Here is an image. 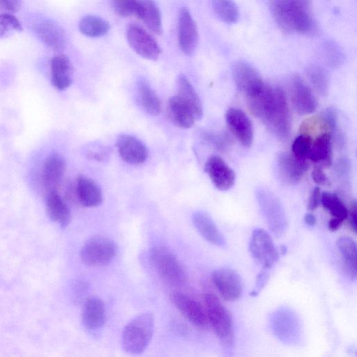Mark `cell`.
Wrapping results in <instances>:
<instances>
[{"instance_id":"cell-35","label":"cell","mask_w":357,"mask_h":357,"mask_svg":"<svg viewBox=\"0 0 357 357\" xmlns=\"http://www.w3.org/2000/svg\"><path fill=\"white\" fill-rule=\"evenodd\" d=\"M214 12L222 21L235 23L239 17L238 8L235 2L227 0L212 1Z\"/></svg>"},{"instance_id":"cell-32","label":"cell","mask_w":357,"mask_h":357,"mask_svg":"<svg viewBox=\"0 0 357 357\" xmlns=\"http://www.w3.org/2000/svg\"><path fill=\"white\" fill-rule=\"evenodd\" d=\"M177 95L190 105L200 119L203 114L201 100L188 78L183 74H180L177 78Z\"/></svg>"},{"instance_id":"cell-13","label":"cell","mask_w":357,"mask_h":357,"mask_svg":"<svg viewBox=\"0 0 357 357\" xmlns=\"http://www.w3.org/2000/svg\"><path fill=\"white\" fill-rule=\"evenodd\" d=\"M170 298L181 314L193 325L199 328L208 325L204 306L199 301L178 291L172 293Z\"/></svg>"},{"instance_id":"cell-9","label":"cell","mask_w":357,"mask_h":357,"mask_svg":"<svg viewBox=\"0 0 357 357\" xmlns=\"http://www.w3.org/2000/svg\"><path fill=\"white\" fill-rule=\"evenodd\" d=\"M232 75L236 87L246 96V99L259 93L266 84L257 69L245 61L234 64Z\"/></svg>"},{"instance_id":"cell-26","label":"cell","mask_w":357,"mask_h":357,"mask_svg":"<svg viewBox=\"0 0 357 357\" xmlns=\"http://www.w3.org/2000/svg\"><path fill=\"white\" fill-rule=\"evenodd\" d=\"M65 168L63 158L57 153L50 155L45 160L42 170V181L46 192L56 190Z\"/></svg>"},{"instance_id":"cell-21","label":"cell","mask_w":357,"mask_h":357,"mask_svg":"<svg viewBox=\"0 0 357 357\" xmlns=\"http://www.w3.org/2000/svg\"><path fill=\"white\" fill-rule=\"evenodd\" d=\"M167 112L170 121L178 128H189L199 120L190 105L178 95L169 99Z\"/></svg>"},{"instance_id":"cell-2","label":"cell","mask_w":357,"mask_h":357,"mask_svg":"<svg viewBox=\"0 0 357 357\" xmlns=\"http://www.w3.org/2000/svg\"><path fill=\"white\" fill-rule=\"evenodd\" d=\"M270 8L275 22L286 33L309 34L316 31L309 1H271Z\"/></svg>"},{"instance_id":"cell-44","label":"cell","mask_w":357,"mask_h":357,"mask_svg":"<svg viewBox=\"0 0 357 357\" xmlns=\"http://www.w3.org/2000/svg\"><path fill=\"white\" fill-rule=\"evenodd\" d=\"M356 202L355 201L352 202L348 210V216L349 220V225L352 231L356 233L357 228V211H356Z\"/></svg>"},{"instance_id":"cell-6","label":"cell","mask_w":357,"mask_h":357,"mask_svg":"<svg viewBox=\"0 0 357 357\" xmlns=\"http://www.w3.org/2000/svg\"><path fill=\"white\" fill-rule=\"evenodd\" d=\"M150 259L160 276L168 284L180 286L186 280L185 273L176 256L164 246H156L150 251Z\"/></svg>"},{"instance_id":"cell-20","label":"cell","mask_w":357,"mask_h":357,"mask_svg":"<svg viewBox=\"0 0 357 357\" xmlns=\"http://www.w3.org/2000/svg\"><path fill=\"white\" fill-rule=\"evenodd\" d=\"M38 38L55 51L63 50L66 44L63 29L55 22L45 19L37 21L33 26Z\"/></svg>"},{"instance_id":"cell-17","label":"cell","mask_w":357,"mask_h":357,"mask_svg":"<svg viewBox=\"0 0 357 357\" xmlns=\"http://www.w3.org/2000/svg\"><path fill=\"white\" fill-rule=\"evenodd\" d=\"M227 126L237 140L249 147L253 140L252 124L246 114L238 108H229L225 114Z\"/></svg>"},{"instance_id":"cell-31","label":"cell","mask_w":357,"mask_h":357,"mask_svg":"<svg viewBox=\"0 0 357 357\" xmlns=\"http://www.w3.org/2000/svg\"><path fill=\"white\" fill-rule=\"evenodd\" d=\"M137 91L139 101L144 109L152 116L159 114L162 109L161 101L145 79L137 82Z\"/></svg>"},{"instance_id":"cell-37","label":"cell","mask_w":357,"mask_h":357,"mask_svg":"<svg viewBox=\"0 0 357 357\" xmlns=\"http://www.w3.org/2000/svg\"><path fill=\"white\" fill-rule=\"evenodd\" d=\"M313 138L307 133H301L293 142L291 154L298 160L307 161Z\"/></svg>"},{"instance_id":"cell-22","label":"cell","mask_w":357,"mask_h":357,"mask_svg":"<svg viewBox=\"0 0 357 357\" xmlns=\"http://www.w3.org/2000/svg\"><path fill=\"white\" fill-rule=\"evenodd\" d=\"M192 222L199 234L208 243L219 247L225 245V240L215 223L206 213L198 211L192 215Z\"/></svg>"},{"instance_id":"cell-4","label":"cell","mask_w":357,"mask_h":357,"mask_svg":"<svg viewBox=\"0 0 357 357\" xmlns=\"http://www.w3.org/2000/svg\"><path fill=\"white\" fill-rule=\"evenodd\" d=\"M154 331V317L151 312L142 313L124 327L122 346L125 351L133 355L141 354L149 346Z\"/></svg>"},{"instance_id":"cell-39","label":"cell","mask_w":357,"mask_h":357,"mask_svg":"<svg viewBox=\"0 0 357 357\" xmlns=\"http://www.w3.org/2000/svg\"><path fill=\"white\" fill-rule=\"evenodd\" d=\"M114 12L120 16L129 17L137 15V1L119 0L112 1Z\"/></svg>"},{"instance_id":"cell-1","label":"cell","mask_w":357,"mask_h":357,"mask_svg":"<svg viewBox=\"0 0 357 357\" xmlns=\"http://www.w3.org/2000/svg\"><path fill=\"white\" fill-rule=\"evenodd\" d=\"M247 100L252 114L277 137L284 139L289 136L291 116L285 95L281 89L266 83L259 93Z\"/></svg>"},{"instance_id":"cell-30","label":"cell","mask_w":357,"mask_h":357,"mask_svg":"<svg viewBox=\"0 0 357 357\" xmlns=\"http://www.w3.org/2000/svg\"><path fill=\"white\" fill-rule=\"evenodd\" d=\"M145 25L155 34L162 33V19L160 10L152 1H137V15Z\"/></svg>"},{"instance_id":"cell-38","label":"cell","mask_w":357,"mask_h":357,"mask_svg":"<svg viewBox=\"0 0 357 357\" xmlns=\"http://www.w3.org/2000/svg\"><path fill=\"white\" fill-rule=\"evenodd\" d=\"M13 31H22L19 20L11 14H0V38L7 37Z\"/></svg>"},{"instance_id":"cell-33","label":"cell","mask_w":357,"mask_h":357,"mask_svg":"<svg viewBox=\"0 0 357 357\" xmlns=\"http://www.w3.org/2000/svg\"><path fill=\"white\" fill-rule=\"evenodd\" d=\"M109 28V24L106 20L95 15H86L79 23L80 32L86 36L93 38L105 35Z\"/></svg>"},{"instance_id":"cell-42","label":"cell","mask_w":357,"mask_h":357,"mask_svg":"<svg viewBox=\"0 0 357 357\" xmlns=\"http://www.w3.org/2000/svg\"><path fill=\"white\" fill-rule=\"evenodd\" d=\"M268 278V274L266 271L263 270L257 277L256 284L251 294L257 296L266 284Z\"/></svg>"},{"instance_id":"cell-12","label":"cell","mask_w":357,"mask_h":357,"mask_svg":"<svg viewBox=\"0 0 357 357\" xmlns=\"http://www.w3.org/2000/svg\"><path fill=\"white\" fill-rule=\"evenodd\" d=\"M273 332L281 341L296 342L300 336V324L296 314L289 310H278L271 319Z\"/></svg>"},{"instance_id":"cell-29","label":"cell","mask_w":357,"mask_h":357,"mask_svg":"<svg viewBox=\"0 0 357 357\" xmlns=\"http://www.w3.org/2000/svg\"><path fill=\"white\" fill-rule=\"evenodd\" d=\"M336 246L342 257L345 273L351 280H355L357 273L356 242L349 236H341L337 240Z\"/></svg>"},{"instance_id":"cell-19","label":"cell","mask_w":357,"mask_h":357,"mask_svg":"<svg viewBox=\"0 0 357 357\" xmlns=\"http://www.w3.org/2000/svg\"><path fill=\"white\" fill-rule=\"evenodd\" d=\"M116 146L122 160L129 164H141L147 158L146 146L134 136L126 134L119 135L116 142Z\"/></svg>"},{"instance_id":"cell-27","label":"cell","mask_w":357,"mask_h":357,"mask_svg":"<svg viewBox=\"0 0 357 357\" xmlns=\"http://www.w3.org/2000/svg\"><path fill=\"white\" fill-rule=\"evenodd\" d=\"M52 84L59 90L68 88L73 82V65L63 54L54 56L50 62Z\"/></svg>"},{"instance_id":"cell-18","label":"cell","mask_w":357,"mask_h":357,"mask_svg":"<svg viewBox=\"0 0 357 357\" xmlns=\"http://www.w3.org/2000/svg\"><path fill=\"white\" fill-rule=\"evenodd\" d=\"M291 99L296 111L300 114L314 112L317 107L315 96L303 79L296 75L291 81Z\"/></svg>"},{"instance_id":"cell-3","label":"cell","mask_w":357,"mask_h":357,"mask_svg":"<svg viewBox=\"0 0 357 357\" xmlns=\"http://www.w3.org/2000/svg\"><path fill=\"white\" fill-rule=\"evenodd\" d=\"M204 306L208 323L219 339L226 357L233 354L234 334L233 320L229 310L213 294L204 295Z\"/></svg>"},{"instance_id":"cell-28","label":"cell","mask_w":357,"mask_h":357,"mask_svg":"<svg viewBox=\"0 0 357 357\" xmlns=\"http://www.w3.org/2000/svg\"><path fill=\"white\" fill-rule=\"evenodd\" d=\"M332 137L328 131H322L312 139L308 160L328 167L332 165Z\"/></svg>"},{"instance_id":"cell-40","label":"cell","mask_w":357,"mask_h":357,"mask_svg":"<svg viewBox=\"0 0 357 357\" xmlns=\"http://www.w3.org/2000/svg\"><path fill=\"white\" fill-rule=\"evenodd\" d=\"M20 1L16 0H0V10L3 13L11 14L17 12L20 8Z\"/></svg>"},{"instance_id":"cell-34","label":"cell","mask_w":357,"mask_h":357,"mask_svg":"<svg viewBox=\"0 0 357 357\" xmlns=\"http://www.w3.org/2000/svg\"><path fill=\"white\" fill-rule=\"evenodd\" d=\"M320 203L329 211L331 219L342 223L347 218L348 209L336 194L324 192L321 195Z\"/></svg>"},{"instance_id":"cell-5","label":"cell","mask_w":357,"mask_h":357,"mask_svg":"<svg viewBox=\"0 0 357 357\" xmlns=\"http://www.w3.org/2000/svg\"><path fill=\"white\" fill-rule=\"evenodd\" d=\"M255 195L259 210L269 230L275 236L280 237L288 226L287 218L280 200L273 192L264 188H258Z\"/></svg>"},{"instance_id":"cell-16","label":"cell","mask_w":357,"mask_h":357,"mask_svg":"<svg viewBox=\"0 0 357 357\" xmlns=\"http://www.w3.org/2000/svg\"><path fill=\"white\" fill-rule=\"evenodd\" d=\"M204 171L219 190L227 191L235 183V172L220 156L209 157L205 163Z\"/></svg>"},{"instance_id":"cell-14","label":"cell","mask_w":357,"mask_h":357,"mask_svg":"<svg viewBox=\"0 0 357 357\" xmlns=\"http://www.w3.org/2000/svg\"><path fill=\"white\" fill-rule=\"evenodd\" d=\"M178 40L181 51L191 55L198 42V31L195 21L187 7H182L178 15Z\"/></svg>"},{"instance_id":"cell-8","label":"cell","mask_w":357,"mask_h":357,"mask_svg":"<svg viewBox=\"0 0 357 357\" xmlns=\"http://www.w3.org/2000/svg\"><path fill=\"white\" fill-rule=\"evenodd\" d=\"M249 250L252 258L264 271L271 268L278 261L279 253L271 235L264 229L253 230Z\"/></svg>"},{"instance_id":"cell-7","label":"cell","mask_w":357,"mask_h":357,"mask_svg":"<svg viewBox=\"0 0 357 357\" xmlns=\"http://www.w3.org/2000/svg\"><path fill=\"white\" fill-rule=\"evenodd\" d=\"M117 252L116 243L105 236H94L83 245L80 251L82 261L87 266H101L109 264Z\"/></svg>"},{"instance_id":"cell-46","label":"cell","mask_w":357,"mask_h":357,"mask_svg":"<svg viewBox=\"0 0 357 357\" xmlns=\"http://www.w3.org/2000/svg\"><path fill=\"white\" fill-rule=\"evenodd\" d=\"M305 223L310 227L315 225L317 220L312 213H306L304 216Z\"/></svg>"},{"instance_id":"cell-41","label":"cell","mask_w":357,"mask_h":357,"mask_svg":"<svg viewBox=\"0 0 357 357\" xmlns=\"http://www.w3.org/2000/svg\"><path fill=\"white\" fill-rule=\"evenodd\" d=\"M321 190L319 187H315L311 192L307 208L310 211L315 210L320 204Z\"/></svg>"},{"instance_id":"cell-36","label":"cell","mask_w":357,"mask_h":357,"mask_svg":"<svg viewBox=\"0 0 357 357\" xmlns=\"http://www.w3.org/2000/svg\"><path fill=\"white\" fill-rule=\"evenodd\" d=\"M307 74L315 90L321 96L328 93L329 77L326 71L321 66L311 65L307 68Z\"/></svg>"},{"instance_id":"cell-15","label":"cell","mask_w":357,"mask_h":357,"mask_svg":"<svg viewBox=\"0 0 357 357\" xmlns=\"http://www.w3.org/2000/svg\"><path fill=\"white\" fill-rule=\"evenodd\" d=\"M276 167L282 182L294 185L302 179L308 168V162L297 159L291 153L282 152L277 156Z\"/></svg>"},{"instance_id":"cell-45","label":"cell","mask_w":357,"mask_h":357,"mask_svg":"<svg viewBox=\"0 0 357 357\" xmlns=\"http://www.w3.org/2000/svg\"><path fill=\"white\" fill-rule=\"evenodd\" d=\"M337 174L339 176H344L347 174V173L349 170V162L346 158H341L338 160L336 164L335 169Z\"/></svg>"},{"instance_id":"cell-10","label":"cell","mask_w":357,"mask_h":357,"mask_svg":"<svg viewBox=\"0 0 357 357\" xmlns=\"http://www.w3.org/2000/svg\"><path fill=\"white\" fill-rule=\"evenodd\" d=\"M211 279L218 294L225 301L233 302L241 296L243 281L235 271L229 268H218L212 273Z\"/></svg>"},{"instance_id":"cell-24","label":"cell","mask_w":357,"mask_h":357,"mask_svg":"<svg viewBox=\"0 0 357 357\" xmlns=\"http://www.w3.org/2000/svg\"><path fill=\"white\" fill-rule=\"evenodd\" d=\"M75 196L79 202L86 207H96L102 201V194L99 185L92 179L80 176L75 184Z\"/></svg>"},{"instance_id":"cell-25","label":"cell","mask_w":357,"mask_h":357,"mask_svg":"<svg viewBox=\"0 0 357 357\" xmlns=\"http://www.w3.org/2000/svg\"><path fill=\"white\" fill-rule=\"evenodd\" d=\"M46 211L49 218L61 227H66L70 221V211L57 190L45 192Z\"/></svg>"},{"instance_id":"cell-43","label":"cell","mask_w":357,"mask_h":357,"mask_svg":"<svg viewBox=\"0 0 357 357\" xmlns=\"http://www.w3.org/2000/svg\"><path fill=\"white\" fill-rule=\"evenodd\" d=\"M312 178L319 185H326L328 183V179L320 166L314 168Z\"/></svg>"},{"instance_id":"cell-23","label":"cell","mask_w":357,"mask_h":357,"mask_svg":"<svg viewBox=\"0 0 357 357\" xmlns=\"http://www.w3.org/2000/svg\"><path fill=\"white\" fill-rule=\"evenodd\" d=\"M106 321V311L104 303L98 297L87 298L82 310V322L90 331L100 329Z\"/></svg>"},{"instance_id":"cell-11","label":"cell","mask_w":357,"mask_h":357,"mask_svg":"<svg viewBox=\"0 0 357 357\" xmlns=\"http://www.w3.org/2000/svg\"><path fill=\"white\" fill-rule=\"evenodd\" d=\"M126 37L131 48L141 56L156 60L162 50L153 38L142 26L136 24L128 26Z\"/></svg>"}]
</instances>
